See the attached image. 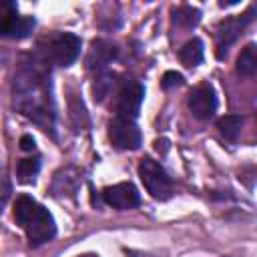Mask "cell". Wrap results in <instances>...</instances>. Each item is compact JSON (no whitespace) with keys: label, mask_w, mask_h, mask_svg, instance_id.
<instances>
[{"label":"cell","mask_w":257,"mask_h":257,"mask_svg":"<svg viewBox=\"0 0 257 257\" xmlns=\"http://www.w3.org/2000/svg\"><path fill=\"white\" fill-rule=\"evenodd\" d=\"M14 108L30 118L44 133L54 135V100H52V84L50 72L46 64L34 54L20 64L12 82Z\"/></svg>","instance_id":"1"},{"label":"cell","mask_w":257,"mask_h":257,"mask_svg":"<svg viewBox=\"0 0 257 257\" xmlns=\"http://www.w3.org/2000/svg\"><path fill=\"white\" fill-rule=\"evenodd\" d=\"M14 221L26 233L28 243L32 247H40V245L52 241L54 235H56L54 217L50 215V211L46 207H42L30 195L16 197V203H14Z\"/></svg>","instance_id":"2"},{"label":"cell","mask_w":257,"mask_h":257,"mask_svg":"<svg viewBox=\"0 0 257 257\" xmlns=\"http://www.w3.org/2000/svg\"><path fill=\"white\" fill-rule=\"evenodd\" d=\"M80 38L72 32H52L44 36L38 42V52L36 56L44 64H54V66H70L76 62L80 56Z\"/></svg>","instance_id":"3"},{"label":"cell","mask_w":257,"mask_h":257,"mask_svg":"<svg viewBox=\"0 0 257 257\" xmlns=\"http://www.w3.org/2000/svg\"><path fill=\"white\" fill-rule=\"evenodd\" d=\"M139 177H141L145 189L149 191V195L153 199H157V201H169L173 197L175 187H173L171 177L151 157L141 159V163H139Z\"/></svg>","instance_id":"4"},{"label":"cell","mask_w":257,"mask_h":257,"mask_svg":"<svg viewBox=\"0 0 257 257\" xmlns=\"http://www.w3.org/2000/svg\"><path fill=\"white\" fill-rule=\"evenodd\" d=\"M34 16H20L18 4L12 0H0V36L22 40L34 30Z\"/></svg>","instance_id":"5"},{"label":"cell","mask_w":257,"mask_h":257,"mask_svg":"<svg viewBox=\"0 0 257 257\" xmlns=\"http://www.w3.org/2000/svg\"><path fill=\"white\" fill-rule=\"evenodd\" d=\"M253 12L255 10L249 8V12H245L241 16H235V18H227L225 22H221L217 26V32H215V40H217L215 46H217V50H215V54H217L219 60H223L229 54V48L237 42V38L245 30V26L253 20Z\"/></svg>","instance_id":"6"},{"label":"cell","mask_w":257,"mask_h":257,"mask_svg":"<svg viewBox=\"0 0 257 257\" xmlns=\"http://www.w3.org/2000/svg\"><path fill=\"white\" fill-rule=\"evenodd\" d=\"M143 98H145V86L137 80H124L116 94V104H114L116 116L135 120L139 116Z\"/></svg>","instance_id":"7"},{"label":"cell","mask_w":257,"mask_h":257,"mask_svg":"<svg viewBox=\"0 0 257 257\" xmlns=\"http://www.w3.org/2000/svg\"><path fill=\"white\" fill-rule=\"evenodd\" d=\"M108 139L110 143L120 151H135L141 147L143 137L135 120L114 116L108 122Z\"/></svg>","instance_id":"8"},{"label":"cell","mask_w":257,"mask_h":257,"mask_svg":"<svg viewBox=\"0 0 257 257\" xmlns=\"http://www.w3.org/2000/svg\"><path fill=\"white\" fill-rule=\"evenodd\" d=\"M187 106L191 110V114L199 120H209L215 110H217V96L211 84H199L191 90L189 98H187Z\"/></svg>","instance_id":"9"},{"label":"cell","mask_w":257,"mask_h":257,"mask_svg":"<svg viewBox=\"0 0 257 257\" xmlns=\"http://www.w3.org/2000/svg\"><path fill=\"white\" fill-rule=\"evenodd\" d=\"M102 199L106 205H110L112 209H118V211L135 209L141 205V195L133 183H116L112 187H106L102 191Z\"/></svg>","instance_id":"10"},{"label":"cell","mask_w":257,"mask_h":257,"mask_svg":"<svg viewBox=\"0 0 257 257\" xmlns=\"http://www.w3.org/2000/svg\"><path fill=\"white\" fill-rule=\"evenodd\" d=\"M118 48L108 40H94L90 54H88V68L94 72L108 70V64L116 58Z\"/></svg>","instance_id":"11"},{"label":"cell","mask_w":257,"mask_h":257,"mask_svg":"<svg viewBox=\"0 0 257 257\" xmlns=\"http://www.w3.org/2000/svg\"><path fill=\"white\" fill-rule=\"evenodd\" d=\"M179 60L187 68H195L197 64H201L203 62V42L199 38H191L189 42H185L183 48L179 50Z\"/></svg>","instance_id":"12"},{"label":"cell","mask_w":257,"mask_h":257,"mask_svg":"<svg viewBox=\"0 0 257 257\" xmlns=\"http://www.w3.org/2000/svg\"><path fill=\"white\" fill-rule=\"evenodd\" d=\"M68 112H70V122H72L74 131H84V128L90 126V120H88L84 102H82L80 96H76L74 92L68 96Z\"/></svg>","instance_id":"13"},{"label":"cell","mask_w":257,"mask_h":257,"mask_svg":"<svg viewBox=\"0 0 257 257\" xmlns=\"http://www.w3.org/2000/svg\"><path fill=\"white\" fill-rule=\"evenodd\" d=\"M245 118L241 114H225L217 120V131L225 141H237L241 128H243Z\"/></svg>","instance_id":"14"},{"label":"cell","mask_w":257,"mask_h":257,"mask_svg":"<svg viewBox=\"0 0 257 257\" xmlns=\"http://www.w3.org/2000/svg\"><path fill=\"white\" fill-rule=\"evenodd\" d=\"M237 72L241 76H253L257 70V48L255 44H247L241 54L237 56V64H235Z\"/></svg>","instance_id":"15"},{"label":"cell","mask_w":257,"mask_h":257,"mask_svg":"<svg viewBox=\"0 0 257 257\" xmlns=\"http://www.w3.org/2000/svg\"><path fill=\"white\" fill-rule=\"evenodd\" d=\"M114 82H116V80H114V72H110V70L96 72L94 84H92V96H94V100H96V102H102V100L110 94Z\"/></svg>","instance_id":"16"},{"label":"cell","mask_w":257,"mask_h":257,"mask_svg":"<svg viewBox=\"0 0 257 257\" xmlns=\"http://www.w3.org/2000/svg\"><path fill=\"white\" fill-rule=\"evenodd\" d=\"M38 171H40V159H36V157L20 159L16 165V179L22 185H30V183H34Z\"/></svg>","instance_id":"17"},{"label":"cell","mask_w":257,"mask_h":257,"mask_svg":"<svg viewBox=\"0 0 257 257\" xmlns=\"http://www.w3.org/2000/svg\"><path fill=\"white\" fill-rule=\"evenodd\" d=\"M199 20H201V10L193 6H179L177 10H173V22L181 28H193L199 24Z\"/></svg>","instance_id":"18"},{"label":"cell","mask_w":257,"mask_h":257,"mask_svg":"<svg viewBox=\"0 0 257 257\" xmlns=\"http://www.w3.org/2000/svg\"><path fill=\"white\" fill-rule=\"evenodd\" d=\"M10 193H12V187H10L6 169L0 165V213H2V209L6 207V203H8V199H10Z\"/></svg>","instance_id":"19"},{"label":"cell","mask_w":257,"mask_h":257,"mask_svg":"<svg viewBox=\"0 0 257 257\" xmlns=\"http://www.w3.org/2000/svg\"><path fill=\"white\" fill-rule=\"evenodd\" d=\"M183 82H185L183 74H179V72H175V70H167V72L163 74V78H161V86H163L165 90L175 88V86H181Z\"/></svg>","instance_id":"20"},{"label":"cell","mask_w":257,"mask_h":257,"mask_svg":"<svg viewBox=\"0 0 257 257\" xmlns=\"http://www.w3.org/2000/svg\"><path fill=\"white\" fill-rule=\"evenodd\" d=\"M34 147H36V143H34V139L30 135H22L20 137V149L22 151H34Z\"/></svg>","instance_id":"21"},{"label":"cell","mask_w":257,"mask_h":257,"mask_svg":"<svg viewBox=\"0 0 257 257\" xmlns=\"http://www.w3.org/2000/svg\"><path fill=\"white\" fill-rule=\"evenodd\" d=\"M155 149H157V151H159V153H161V151H163V153H165V151H167V149H169V141H167V139H159V141H157V143H155Z\"/></svg>","instance_id":"22"},{"label":"cell","mask_w":257,"mask_h":257,"mask_svg":"<svg viewBox=\"0 0 257 257\" xmlns=\"http://www.w3.org/2000/svg\"><path fill=\"white\" fill-rule=\"evenodd\" d=\"M126 257H159V255L145 253V251H126Z\"/></svg>","instance_id":"23"},{"label":"cell","mask_w":257,"mask_h":257,"mask_svg":"<svg viewBox=\"0 0 257 257\" xmlns=\"http://www.w3.org/2000/svg\"><path fill=\"white\" fill-rule=\"evenodd\" d=\"M76 257H98L96 253H82V255H76Z\"/></svg>","instance_id":"24"}]
</instances>
